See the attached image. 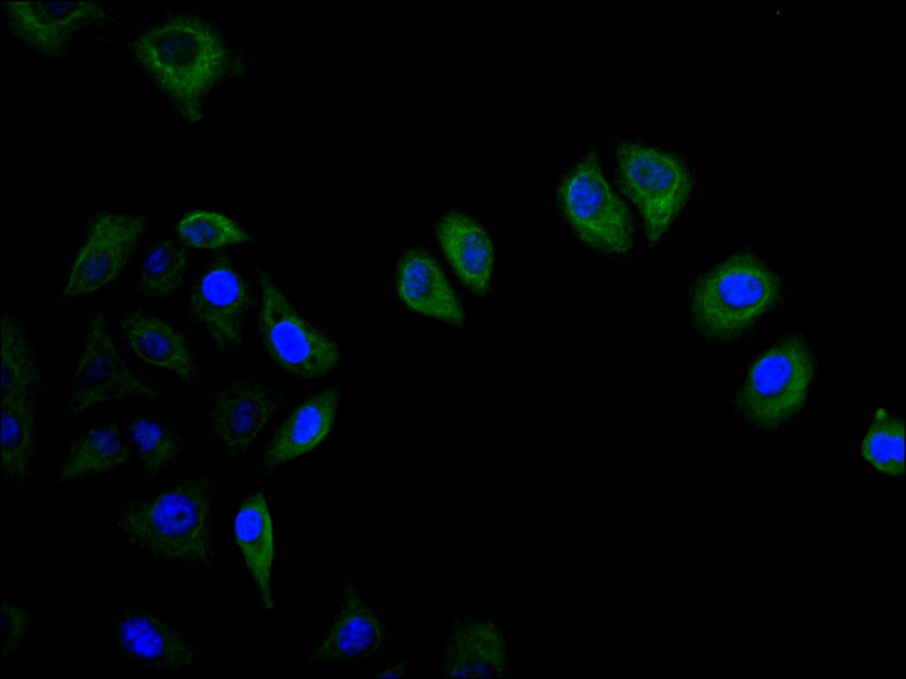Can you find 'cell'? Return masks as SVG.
Segmentation results:
<instances>
[{
	"label": "cell",
	"mask_w": 906,
	"mask_h": 679,
	"mask_svg": "<svg viewBox=\"0 0 906 679\" xmlns=\"http://www.w3.org/2000/svg\"><path fill=\"white\" fill-rule=\"evenodd\" d=\"M406 673L407 672H406V669H405L404 667H403L401 665H397L395 667H391V668L386 669L381 674L376 675L375 676H379V677H404Z\"/></svg>",
	"instance_id": "obj_29"
},
{
	"label": "cell",
	"mask_w": 906,
	"mask_h": 679,
	"mask_svg": "<svg viewBox=\"0 0 906 679\" xmlns=\"http://www.w3.org/2000/svg\"><path fill=\"white\" fill-rule=\"evenodd\" d=\"M217 482L201 474L123 503L113 520L135 551L161 561L211 567L216 561Z\"/></svg>",
	"instance_id": "obj_1"
},
{
	"label": "cell",
	"mask_w": 906,
	"mask_h": 679,
	"mask_svg": "<svg viewBox=\"0 0 906 679\" xmlns=\"http://www.w3.org/2000/svg\"><path fill=\"white\" fill-rule=\"evenodd\" d=\"M187 270V253L169 240H160L141 265L139 289L151 297H171L181 287Z\"/></svg>",
	"instance_id": "obj_25"
},
{
	"label": "cell",
	"mask_w": 906,
	"mask_h": 679,
	"mask_svg": "<svg viewBox=\"0 0 906 679\" xmlns=\"http://www.w3.org/2000/svg\"><path fill=\"white\" fill-rule=\"evenodd\" d=\"M176 231L186 245L198 248H218L252 240L229 217L211 210H198L186 214L177 224Z\"/></svg>",
	"instance_id": "obj_26"
},
{
	"label": "cell",
	"mask_w": 906,
	"mask_h": 679,
	"mask_svg": "<svg viewBox=\"0 0 906 679\" xmlns=\"http://www.w3.org/2000/svg\"><path fill=\"white\" fill-rule=\"evenodd\" d=\"M280 406V395L256 378L241 375L225 382L205 400L203 430L232 461L249 457Z\"/></svg>",
	"instance_id": "obj_8"
},
{
	"label": "cell",
	"mask_w": 906,
	"mask_h": 679,
	"mask_svg": "<svg viewBox=\"0 0 906 679\" xmlns=\"http://www.w3.org/2000/svg\"><path fill=\"white\" fill-rule=\"evenodd\" d=\"M129 456V449L116 426H95L71 444L58 477L69 481L109 471L124 465Z\"/></svg>",
	"instance_id": "obj_22"
},
{
	"label": "cell",
	"mask_w": 906,
	"mask_h": 679,
	"mask_svg": "<svg viewBox=\"0 0 906 679\" xmlns=\"http://www.w3.org/2000/svg\"><path fill=\"white\" fill-rule=\"evenodd\" d=\"M863 457L880 472L893 477L904 473V422L885 409L875 412L863 440Z\"/></svg>",
	"instance_id": "obj_24"
},
{
	"label": "cell",
	"mask_w": 906,
	"mask_h": 679,
	"mask_svg": "<svg viewBox=\"0 0 906 679\" xmlns=\"http://www.w3.org/2000/svg\"><path fill=\"white\" fill-rule=\"evenodd\" d=\"M14 33L46 55L63 50L70 35L81 26L105 17L94 2H6Z\"/></svg>",
	"instance_id": "obj_13"
},
{
	"label": "cell",
	"mask_w": 906,
	"mask_h": 679,
	"mask_svg": "<svg viewBox=\"0 0 906 679\" xmlns=\"http://www.w3.org/2000/svg\"><path fill=\"white\" fill-rule=\"evenodd\" d=\"M129 430L144 470L150 475L161 471L181 452L180 439L155 422L138 418Z\"/></svg>",
	"instance_id": "obj_27"
},
{
	"label": "cell",
	"mask_w": 906,
	"mask_h": 679,
	"mask_svg": "<svg viewBox=\"0 0 906 679\" xmlns=\"http://www.w3.org/2000/svg\"><path fill=\"white\" fill-rule=\"evenodd\" d=\"M146 229L142 217L99 214L73 263L63 296L90 294L119 276Z\"/></svg>",
	"instance_id": "obj_11"
},
{
	"label": "cell",
	"mask_w": 906,
	"mask_h": 679,
	"mask_svg": "<svg viewBox=\"0 0 906 679\" xmlns=\"http://www.w3.org/2000/svg\"><path fill=\"white\" fill-rule=\"evenodd\" d=\"M3 477L27 481L32 474L36 450V405L1 404Z\"/></svg>",
	"instance_id": "obj_23"
},
{
	"label": "cell",
	"mask_w": 906,
	"mask_h": 679,
	"mask_svg": "<svg viewBox=\"0 0 906 679\" xmlns=\"http://www.w3.org/2000/svg\"><path fill=\"white\" fill-rule=\"evenodd\" d=\"M398 290L411 309L446 322L460 324L464 311L438 264L426 254L411 250L400 262Z\"/></svg>",
	"instance_id": "obj_18"
},
{
	"label": "cell",
	"mask_w": 906,
	"mask_h": 679,
	"mask_svg": "<svg viewBox=\"0 0 906 679\" xmlns=\"http://www.w3.org/2000/svg\"><path fill=\"white\" fill-rule=\"evenodd\" d=\"M2 656L12 654L30 624L26 609L13 603L2 604Z\"/></svg>",
	"instance_id": "obj_28"
},
{
	"label": "cell",
	"mask_w": 906,
	"mask_h": 679,
	"mask_svg": "<svg viewBox=\"0 0 906 679\" xmlns=\"http://www.w3.org/2000/svg\"><path fill=\"white\" fill-rule=\"evenodd\" d=\"M622 189L638 209L649 245L657 243L683 209L691 191L689 173L673 154L622 141L617 148Z\"/></svg>",
	"instance_id": "obj_6"
},
{
	"label": "cell",
	"mask_w": 906,
	"mask_h": 679,
	"mask_svg": "<svg viewBox=\"0 0 906 679\" xmlns=\"http://www.w3.org/2000/svg\"><path fill=\"white\" fill-rule=\"evenodd\" d=\"M137 59L189 121L202 117V100L224 73L226 52L203 21L179 18L151 28L134 43Z\"/></svg>",
	"instance_id": "obj_2"
},
{
	"label": "cell",
	"mask_w": 906,
	"mask_h": 679,
	"mask_svg": "<svg viewBox=\"0 0 906 679\" xmlns=\"http://www.w3.org/2000/svg\"><path fill=\"white\" fill-rule=\"evenodd\" d=\"M436 236L463 284L477 294H486L491 280L494 250L485 229L465 214L449 212L438 224Z\"/></svg>",
	"instance_id": "obj_16"
},
{
	"label": "cell",
	"mask_w": 906,
	"mask_h": 679,
	"mask_svg": "<svg viewBox=\"0 0 906 679\" xmlns=\"http://www.w3.org/2000/svg\"><path fill=\"white\" fill-rule=\"evenodd\" d=\"M234 533L264 605L272 610L274 607L271 591L273 529L262 493H255L243 502L235 517Z\"/></svg>",
	"instance_id": "obj_20"
},
{
	"label": "cell",
	"mask_w": 906,
	"mask_h": 679,
	"mask_svg": "<svg viewBox=\"0 0 906 679\" xmlns=\"http://www.w3.org/2000/svg\"><path fill=\"white\" fill-rule=\"evenodd\" d=\"M1 324V404L37 405L41 371L35 347L12 315H3Z\"/></svg>",
	"instance_id": "obj_21"
},
{
	"label": "cell",
	"mask_w": 906,
	"mask_h": 679,
	"mask_svg": "<svg viewBox=\"0 0 906 679\" xmlns=\"http://www.w3.org/2000/svg\"><path fill=\"white\" fill-rule=\"evenodd\" d=\"M383 639L381 622L357 591L349 584L342 592L330 629L309 654L308 662L336 666L363 660L380 650Z\"/></svg>",
	"instance_id": "obj_12"
},
{
	"label": "cell",
	"mask_w": 906,
	"mask_h": 679,
	"mask_svg": "<svg viewBox=\"0 0 906 679\" xmlns=\"http://www.w3.org/2000/svg\"><path fill=\"white\" fill-rule=\"evenodd\" d=\"M257 281L259 334L268 357L300 378L317 379L333 371L341 357L334 340L305 320L265 270H258Z\"/></svg>",
	"instance_id": "obj_7"
},
{
	"label": "cell",
	"mask_w": 906,
	"mask_h": 679,
	"mask_svg": "<svg viewBox=\"0 0 906 679\" xmlns=\"http://www.w3.org/2000/svg\"><path fill=\"white\" fill-rule=\"evenodd\" d=\"M557 196L567 222L586 246L612 255L631 249L630 212L607 182L594 149L564 177Z\"/></svg>",
	"instance_id": "obj_5"
},
{
	"label": "cell",
	"mask_w": 906,
	"mask_h": 679,
	"mask_svg": "<svg viewBox=\"0 0 906 679\" xmlns=\"http://www.w3.org/2000/svg\"><path fill=\"white\" fill-rule=\"evenodd\" d=\"M444 677H501L506 667L503 636L492 622H472L456 629L441 660Z\"/></svg>",
	"instance_id": "obj_17"
},
{
	"label": "cell",
	"mask_w": 906,
	"mask_h": 679,
	"mask_svg": "<svg viewBox=\"0 0 906 679\" xmlns=\"http://www.w3.org/2000/svg\"><path fill=\"white\" fill-rule=\"evenodd\" d=\"M340 401L341 389L334 385L297 407L269 442L262 458L260 476L265 477L315 448L330 432Z\"/></svg>",
	"instance_id": "obj_14"
},
{
	"label": "cell",
	"mask_w": 906,
	"mask_h": 679,
	"mask_svg": "<svg viewBox=\"0 0 906 679\" xmlns=\"http://www.w3.org/2000/svg\"><path fill=\"white\" fill-rule=\"evenodd\" d=\"M194 317L222 355L239 352L244 342V318L252 304L250 286L227 256L206 266L190 295Z\"/></svg>",
	"instance_id": "obj_10"
},
{
	"label": "cell",
	"mask_w": 906,
	"mask_h": 679,
	"mask_svg": "<svg viewBox=\"0 0 906 679\" xmlns=\"http://www.w3.org/2000/svg\"><path fill=\"white\" fill-rule=\"evenodd\" d=\"M142 398L161 401L162 394L148 386L127 366L97 312L90 319L84 347L73 371L65 401L68 419L111 401Z\"/></svg>",
	"instance_id": "obj_9"
},
{
	"label": "cell",
	"mask_w": 906,
	"mask_h": 679,
	"mask_svg": "<svg viewBox=\"0 0 906 679\" xmlns=\"http://www.w3.org/2000/svg\"><path fill=\"white\" fill-rule=\"evenodd\" d=\"M815 373L807 344L788 337L762 353L741 385L736 403L753 425L774 429L803 406Z\"/></svg>",
	"instance_id": "obj_4"
},
{
	"label": "cell",
	"mask_w": 906,
	"mask_h": 679,
	"mask_svg": "<svg viewBox=\"0 0 906 679\" xmlns=\"http://www.w3.org/2000/svg\"><path fill=\"white\" fill-rule=\"evenodd\" d=\"M113 636L131 658L152 668L183 670L196 660L195 647L186 637L147 611L122 616Z\"/></svg>",
	"instance_id": "obj_15"
},
{
	"label": "cell",
	"mask_w": 906,
	"mask_h": 679,
	"mask_svg": "<svg viewBox=\"0 0 906 679\" xmlns=\"http://www.w3.org/2000/svg\"><path fill=\"white\" fill-rule=\"evenodd\" d=\"M134 354L147 363L168 370L188 384L196 366L186 339L168 323L153 316L130 312L120 320Z\"/></svg>",
	"instance_id": "obj_19"
},
{
	"label": "cell",
	"mask_w": 906,
	"mask_h": 679,
	"mask_svg": "<svg viewBox=\"0 0 906 679\" xmlns=\"http://www.w3.org/2000/svg\"><path fill=\"white\" fill-rule=\"evenodd\" d=\"M779 289L776 275L755 256L733 255L696 281L693 322L710 340H731L773 305Z\"/></svg>",
	"instance_id": "obj_3"
}]
</instances>
